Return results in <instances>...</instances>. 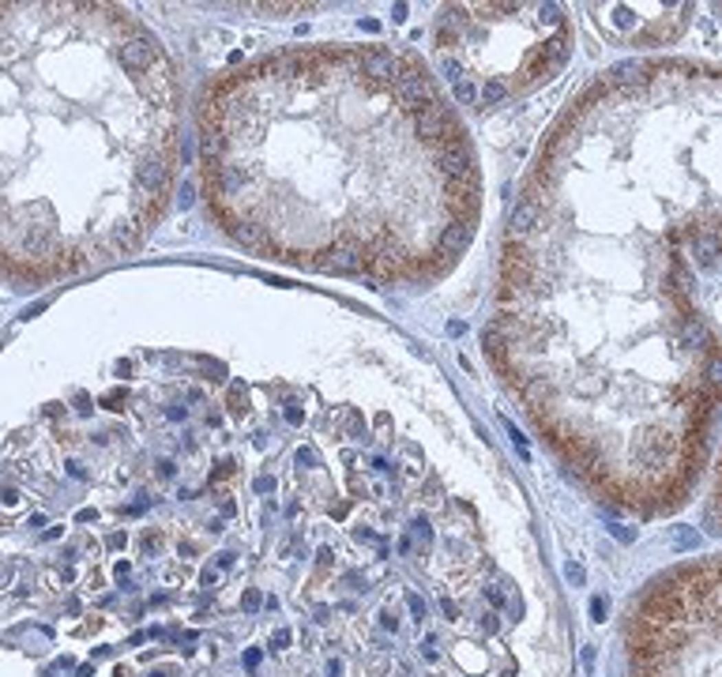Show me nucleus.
<instances>
[{
	"label": "nucleus",
	"instance_id": "obj_1",
	"mask_svg": "<svg viewBox=\"0 0 722 677\" xmlns=\"http://www.w3.org/2000/svg\"><path fill=\"white\" fill-rule=\"evenodd\" d=\"M538 219H542V207H538V200H534V192L519 196V203L512 207V214H508V245L523 241V237L538 226Z\"/></svg>",
	"mask_w": 722,
	"mask_h": 677
},
{
	"label": "nucleus",
	"instance_id": "obj_2",
	"mask_svg": "<svg viewBox=\"0 0 722 677\" xmlns=\"http://www.w3.org/2000/svg\"><path fill=\"white\" fill-rule=\"evenodd\" d=\"M117 60H120V65H124L128 71H143V68H151V60H158L155 38H128V42H120Z\"/></svg>",
	"mask_w": 722,
	"mask_h": 677
},
{
	"label": "nucleus",
	"instance_id": "obj_3",
	"mask_svg": "<svg viewBox=\"0 0 722 677\" xmlns=\"http://www.w3.org/2000/svg\"><path fill=\"white\" fill-rule=\"evenodd\" d=\"M414 132H418L422 140H433V143L455 140V135H452V124H448V113H440V109H429V106H425L422 113H414Z\"/></svg>",
	"mask_w": 722,
	"mask_h": 677
},
{
	"label": "nucleus",
	"instance_id": "obj_4",
	"mask_svg": "<svg viewBox=\"0 0 722 677\" xmlns=\"http://www.w3.org/2000/svg\"><path fill=\"white\" fill-rule=\"evenodd\" d=\"M135 185H140V196H166L170 188V166L166 162H147L135 170Z\"/></svg>",
	"mask_w": 722,
	"mask_h": 677
},
{
	"label": "nucleus",
	"instance_id": "obj_5",
	"mask_svg": "<svg viewBox=\"0 0 722 677\" xmlns=\"http://www.w3.org/2000/svg\"><path fill=\"white\" fill-rule=\"evenodd\" d=\"M361 65H365V76L376 79V83H391V79H399V60L391 57V53H365Z\"/></svg>",
	"mask_w": 722,
	"mask_h": 677
},
{
	"label": "nucleus",
	"instance_id": "obj_6",
	"mask_svg": "<svg viewBox=\"0 0 722 677\" xmlns=\"http://www.w3.org/2000/svg\"><path fill=\"white\" fill-rule=\"evenodd\" d=\"M467 245H470V226H463V222L444 226V234H440V256H459Z\"/></svg>",
	"mask_w": 722,
	"mask_h": 677
},
{
	"label": "nucleus",
	"instance_id": "obj_7",
	"mask_svg": "<svg viewBox=\"0 0 722 677\" xmlns=\"http://www.w3.org/2000/svg\"><path fill=\"white\" fill-rule=\"evenodd\" d=\"M324 267H331V271H361L365 267V260H361L358 252H350V249H335L331 260H327Z\"/></svg>",
	"mask_w": 722,
	"mask_h": 677
},
{
	"label": "nucleus",
	"instance_id": "obj_8",
	"mask_svg": "<svg viewBox=\"0 0 722 677\" xmlns=\"http://www.w3.org/2000/svg\"><path fill=\"white\" fill-rule=\"evenodd\" d=\"M504 98H508V91H504V87L493 79V83H485V87H481V94H478V109H493L496 102H504Z\"/></svg>",
	"mask_w": 722,
	"mask_h": 677
},
{
	"label": "nucleus",
	"instance_id": "obj_9",
	"mask_svg": "<svg viewBox=\"0 0 722 677\" xmlns=\"http://www.w3.org/2000/svg\"><path fill=\"white\" fill-rule=\"evenodd\" d=\"M538 23H549V27L565 30V15H560L557 4H538Z\"/></svg>",
	"mask_w": 722,
	"mask_h": 677
},
{
	"label": "nucleus",
	"instance_id": "obj_10",
	"mask_svg": "<svg viewBox=\"0 0 722 677\" xmlns=\"http://www.w3.org/2000/svg\"><path fill=\"white\" fill-rule=\"evenodd\" d=\"M452 94H455V102H463V106H470V102H478V91H474V83H470V79H455Z\"/></svg>",
	"mask_w": 722,
	"mask_h": 677
},
{
	"label": "nucleus",
	"instance_id": "obj_11",
	"mask_svg": "<svg viewBox=\"0 0 722 677\" xmlns=\"http://www.w3.org/2000/svg\"><path fill=\"white\" fill-rule=\"evenodd\" d=\"M696 542H700V535H696V531H688V527H677V531H673V546H677V549H692Z\"/></svg>",
	"mask_w": 722,
	"mask_h": 677
},
{
	"label": "nucleus",
	"instance_id": "obj_12",
	"mask_svg": "<svg viewBox=\"0 0 722 677\" xmlns=\"http://www.w3.org/2000/svg\"><path fill=\"white\" fill-rule=\"evenodd\" d=\"M504 429H508V436H512V441H516V448H519V456H523V459H531V452H527V436H523V433H519V429H516V425H512V421H504Z\"/></svg>",
	"mask_w": 722,
	"mask_h": 677
},
{
	"label": "nucleus",
	"instance_id": "obj_13",
	"mask_svg": "<svg viewBox=\"0 0 722 677\" xmlns=\"http://www.w3.org/2000/svg\"><path fill=\"white\" fill-rule=\"evenodd\" d=\"M606 613H609V599H606V595H595V599H591V617L606 621Z\"/></svg>",
	"mask_w": 722,
	"mask_h": 677
},
{
	"label": "nucleus",
	"instance_id": "obj_14",
	"mask_svg": "<svg viewBox=\"0 0 722 677\" xmlns=\"http://www.w3.org/2000/svg\"><path fill=\"white\" fill-rule=\"evenodd\" d=\"M606 531L609 535H613L617 542H624V546H628L632 538H636V531H628V527H621V523H606Z\"/></svg>",
	"mask_w": 722,
	"mask_h": 677
},
{
	"label": "nucleus",
	"instance_id": "obj_15",
	"mask_svg": "<svg viewBox=\"0 0 722 677\" xmlns=\"http://www.w3.org/2000/svg\"><path fill=\"white\" fill-rule=\"evenodd\" d=\"M241 606H245V613H256L263 606V599H260V591H245V599H241Z\"/></svg>",
	"mask_w": 722,
	"mask_h": 677
},
{
	"label": "nucleus",
	"instance_id": "obj_16",
	"mask_svg": "<svg viewBox=\"0 0 722 677\" xmlns=\"http://www.w3.org/2000/svg\"><path fill=\"white\" fill-rule=\"evenodd\" d=\"M283 647H290V628H278V632L271 636V651H283Z\"/></svg>",
	"mask_w": 722,
	"mask_h": 677
},
{
	"label": "nucleus",
	"instance_id": "obj_17",
	"mask_svg": "<svg viewBox=\"0 0 722 677\" xmlns=\"http://www.w3.org/2000/svg\"><path fill=\"white\" fill-rule=\"evenodd\" d=\"M565 576H568V584H576V587H580L587 572H583V564H568V568H565Z\"/></svg>",
	"mask_w": 722,
	"mask_h": 677
},
{
	"label": "nucleus",
	"instance_id": "obj_18",
	"mask_svg": "<svg viewBox=\"0 0 722 677\" xmlns=\"http://www.w3.org/2000/svg\"><path fill=\"white\" fill-rule=\"evenodd\" d=\"M406 606H411V613H414V617H418V621L425 617V602L418 599V595H406Z\"/></svg>",
	"mask_w": 722,
	"mask_h": 677
},
{
	"label": "nucleus",
	"instance_id": "obj_19",
	"mask_svg": "<svg viewBox=\"0 0 722 677\" xmlns=\"http://www.w3.org/2000/svg\"><path fill=\"white\" fill-rule=\"evenodd\" d=\"M298 463H305V467H320V456L312 448H301L298 452Z\"/></svg>",
	"mask_w": 722,
	"mask_h": 677
},
{
	"label": "nucleus",
	"instance_id": "obj_20",
	"mask_svg": "<svg viewBox=\"0 0 722 677\" xmlns=\"http://www.w3.org/2000/svg\"><path fill=\"white\" fill-rule=\"evenodd\" d=\"M192 196H196V188H192V181H184L181 185V207H192Z\"/></svg>",
	"mask_w": 722,
	"mask_h": 677
},
{
	"label": "nucleus",
	"instance_id": "obj_21",
	"mask_svg": "<svg viewBox=\"0 0 722 677\" xmlns=\"http://www.w3.org/2000/svg\"><path fill=\"white\" fill-rule=\"evenodd\" d=\"M301 418H305V414H301V410H298V406H294V403L286 406V421H290V425H301Z\"/></svg>",
	"mask_w": 722,
	"mask_h": 677
},
{
	"label": "nucleus",
	"instance_id": "obj_22",
	"mask_svg": "<svg viewBox=\"0 0 722 677\" xmlns=\"http://www.w3.org/2000/svg\"><path fill=\"white\" fill-rule=\"evenodd\" d=\"M481 628H485V632H496V628H501V621H496L493 613H485V617H481Z\"/></svg>",
	"mask_w": 722,
	"mask_h": 677
},
{
	"label": "nucleus",
	"instance_id": "obj_23",
	"mask_svg": "<svg viewBox=\"0 0 722 677\" xmlns=\"http://www.w3.org/2000/svg\"><path fill=\"white\" fill-rule=\"evenodd\" d=\"M380 625H384V628H391V632H395V625H399V617H395V613H391V610H384V617H380Z\"/></svg>",
	"mask_w": 722,
	"mask_h": 677
},
{
	"label": "nucleus",
	"instance_id": "obj_24",
	"mask_svg": "<svg viewBox=\"0 0 722 677\" xmlns=\"http://www.w3.org/2000/svg\"><path fill=\"white\" fill-rule=\"evenodd\" d=\"M485 599L493 602V606H504V595L496 591V587H485Z\"/></svg>",
	"mask_w": 722,
	"mask_h": 677
},
{
	"label": "nucleus",
	"instance_id": "obj_25",
	"mask_svg": "<svg viewBox=\"0 0 722 677\" xmlns=\"http://www.w3.org/2000/svg\"><path fill=\"white\" fill-rule=\"evenodd\" d=\"M173 471H177V467H173L170 459H162V463H158V478H173Z\"/></svg>",
	"mask_w": 722,
	"mask_h": 677
},
{
	"label": "nucleus",
	"instance_id": "obj_26",
	"mask_svg": "<svg viewBox=\"0 0 722 677\" xmlns=\"http://www.w3.org/2000/svg\"><path fill=\"white\" fill-rule=\"evenodd\" d=\"M444 617H448V621H455V617H459V606H455L452 599H444Z\"/></svg>",
	"mask_w": 722,
	"mask_h": 677
},
{
	"label": "nucleus",
	"instance_id": "obj_27",
	"mask_svg": "<svg viewBox=\"0 0 722 677\" xmlns=\"http://www.w3.org/2000/svg\"><path fill=\"white\" fill-rule=\"evenodd\" d=\"M120 399H124V392H109V395H106V399H102V403H106L109 410H117V403H120Z\"/></svg>",
	"mask_w": 722,
	"mask_h": 677
},
{
	"label": "nucleus",
	"instance_id": "obj_28",
	"mask_svg": "<svg viewBox=\"0 0 722 677\" xmlns=\"http://www.w3.org/2000/svg\"><path fill=\"white\" fill-rule=\"evenodd\" d=\"M267 489H275V482L271 478H256V493H267Z\"/></svg>",
	"mask_w": 722,
	"mask_h": 677
},
{
	"label": "nucleus",
	"instance_id": "obj_29",
	"mask_svg": "<svg viewBox=\"0 0 722 677\" xmlns=\"http://www.w3.org/2000/svg\"><path fill=\"white\" fill-rule=\"evenodd\" d=\"M391 19L403 23V19H406V4H395V8H391Z\"/></svg>",
	"mask_w": 722,
	"mask_h": 677
},
{
	"label": "nucleus",
	"instance_id": "obj_30",
	"mask_svg": "<svg viewBox=\"0 0 722 677\" xmlns=\"http://www.w3.org/2000/svg\"><path fill=\"white\" fill-rule=\"evenodd\" d=\"M342 674V663L339 658H331V663H327V677H339Z\"/></svg>",
	"mask_w": 722,
	"mask_h": 677
},
{
	"label": "nucleus",
	"instance_id": "obj_31",
	"mask_svg": "<svg viewBox=\"0 0 722 677\" xmlns=\"http://www.w3.org/2000/svg\"><path fill=\"white\" fill-rule=\"evenodd\" d=\"M106 546H113V549H120V546H124V531H120V535H109V538H106Z\"/></svg>",
	"mask_w": 722,
	"mask_h": 677
},
{
	"label": "nucleus",
	"instance_id": "obj_32",
	"mask_svg": "<svg viewBox=\"0 0 722 677\" xmlns=\"http://www.w3.org/2000/svg\"><path fill=\"white\" fill-rule=\"evenodd\" d=\"M463 331H467V328H463L459 320H448V335H463Z\"/></svg>",
	"mask_w": 722,
	"mask_h": 677
},
{
	"label": "nucleus",
	"instance_id": "obj_33",
	"mask_svg": "<svg viewBox=\"0 0 722 677\" xmlns=\"http://www.w3.org/2000/svg\"><path fill=\"white\" fill-rule=\"evenodd\" d=\"M245 666H252V670H256V666H260V651H248V655H245Z\"/></svg>",
	"mask_w": 722,
	"mask_h": 677
},
{
	"label": "nucleus",
	"instance_id": "obj_34",
	"mask_svg": "<svg viewBox=\"0 0 722 677\" xmlns=\"http://www.w3.org/2000/svg\"><path fill=\"white\" fill-rule=\"evenodd\" d=\"M583 666H587V670L595 666V651H591V647H583Z\"/></svg>",
	"mask_w": 722,
	"mask_h": 677
},
{
	"label": "nucleus",
	"instance_id": "obj_35",
	"mask_svg": "<svg viewBox=\"0 0 722 677\" xmlns=\"http://www.w3.org/2000/svg\"><path fill=\"white\" fill-rule=\"evenodd\" d=\"M316 561H320V564H331V549L324 546V549H320V553H316Z\"/></svg>",
	"mask_w": 722,
	"mask_h": 677
},
{
	"label": "nucleus",
	"instance_id": "obj_36",
	"mask_svg": "<svg viewBox=\"0 0 722 677\" xmlns=\"http://www.w3.org/2000/svg\"><path fill=\"white\" fill-rule=\"evenodd\" d=\"M234 564V553H219V568H230Z\"/></svg>",
	"mask_w": 722,
	"mask_h": 677
},
{
	"label": "nucleus",
	"instance_id": "obj_37",
	"mask_svg": "<svg viewBox=\"0 0 722 677\" xmlns=\"http://www.w3.org/2000/svg\"><path fill=\"white\" fill-rule=\"evenodd\" d=\"M215 584H219V576H215V572L207 568V572H204V587H215Z\"/></svg>",
	"mask_w": 722,
	"mask_h": 677
}]
</instances>
